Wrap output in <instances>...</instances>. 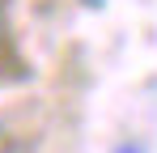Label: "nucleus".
Wrapping results in <instances>:
<instances>
[{
  "instance_id": "nucleus-1",
  "label": "nucleus",
  "mask_w": 157,
  "mask_h": 153,
  "mask_svg": "<svg viewBox=\"0 0 157 153\" xmlns=\"http://www.w3.org/2000/svg\"><path fill=\"white\" fill-rule=\"evenodd\" d=\"M13 149H17V145H13V136H9V128L0 124V153H13Z\"/></svg>"
},
{
  "instance_id": "nucleus-2",
  "label": "nucleus",
  "mask_w": 157,
  "mask_h": 153,
  "mask_svg": "<svg viewBox=\"0 0 157 153\" xmlns=\"http://www.w3.org/2000/svg\"><path fill=\"white\" fill-rule=\"evenodd\" d=\"M115 153H144V145H132V140H123V145H115Z\"/></svg>"
}]
</instances>
